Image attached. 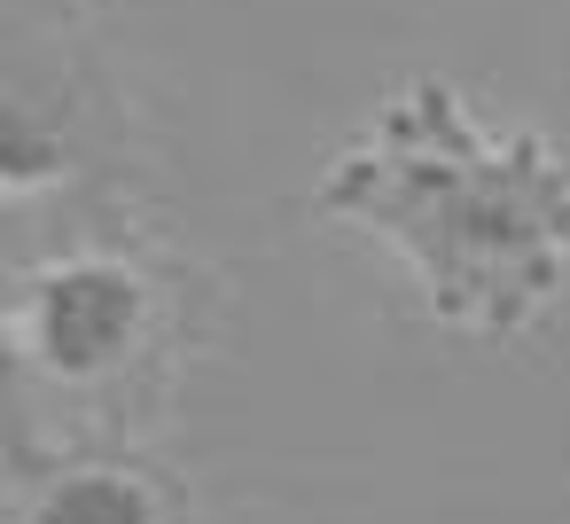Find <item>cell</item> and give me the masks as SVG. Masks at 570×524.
Returning <instances> with one entry per match:
<instances>
[{
	"mask_svg": "<svg viewBox=\"0 0 570 524\" xmlns=\"http://www.w3.org/2000/svg\"><path fill=\"white\" fill-rule=\"evenodd\" d=\"M48 524H141V493L118 477H87L48 508Z\"/></svg>",
	"mask_w": 570,
	"mask_h": 524,
	"instance_id": "3",
	"label": "cell"
},
{
	"mask_svg": "<svg viewBox=\"0 0 570 524\" xmlns=\"http://www.w3.org/2000/svg\"><path fill=\"white\" fill-rule=\"evenodd\" d=\"M321 212L383 235L438 321L484 337H515L570 259V173L539 134H484L438 79L375 110L367 142L321 181Z\"/></svg>",
	"mask_w": 570,
	"mask_h": 524,
	"instance_id": "1",
	"label": "cell"
},
{
	"mask_svg": "<svg viewBox=\"0 0 570 524\" xmlns=\"http://www.w3.org/2000/svg\"><path fill=\"white\" fill-rule=\"evenodd\" d=\"M134 329V282L110 274V266H79V274H56L40 290V345L48 360L63 368H95L126 345Z\"/></svg>",
	"mask_w": 570,
	"mask_h": 524,
	"instance_id": "2",
	"label": "cell"
}]
</instances>
